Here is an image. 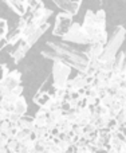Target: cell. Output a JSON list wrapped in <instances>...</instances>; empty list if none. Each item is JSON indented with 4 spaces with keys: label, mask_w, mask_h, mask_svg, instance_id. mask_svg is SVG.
<instances>
[{
    "label": "cell",
    "mask_w": 126,
    "mask_h": 153,
    "mask_svg": "<svg viewBox=\"0 0 126 153\" xmlns=\"http://www.w3.org/2000/svg\"><path fill=\"white\" fill-rule=\"evenodd\" d=\"M1 102H3V97L0 95V105H1Z\"/></svg>",
    "instance_id": "f35d334b"
},
{
    "label": "cell",
    "mask_w": 126,
    "mask_h": 153,
    "mask_svg": "<svg viewBox=\"0 0 126 153\" xmlns=\"http://www.w3.org/2000/svg\"><path fill=\"white\" fill-rule=\"evenodd\" d=\"M42 56L51 59L53 62H62L71 69L78 70L79 73H86L89 66V59L84 53L68 46L63 42H47L46 48L40 50Z\"/></svg>",
    "instance_id": "6da1fadb"
},
{
    "label": "cell",
    "mask_w": 126,
    "mask_h": 153,
    "mask_svg": "<svg viewBox=\"0 0 126 153\" xmlns=\"http://www.w3.org/2000/svg\"><path fill=\"white\" fill-rule=\"evenodd\" d=\"M51 15H53V10H50V8H46V10H44V15H43L42 20H40V24L47 23V20L51 18Z\"/></svg>",
    "instance_id": "83f0119b"
},
{
    "label": "cell",
    "mask_w": 126,
    "mask_h": 153,
    "mask_svg": "<svg viewBox=\"0 0 126 153\" xmlns=\"http://www.w3.org/2000/svg\"><path fill=\"white\" fill-rule=\"evenodd\" d=\"M124 61H125V51H119L117 54L116 59H114V66H113V73L111 74L121 75L122 67H124Z\"/></svg>",
    "instance_id": "ac0fdd59"
},
{
    "label": "cell",
    "mask_w": 126,
    "mask_h": 153,
    "mask_svg": "<svg viewBox=\"0 0 126 153\" xmlns=\"http://www.w3.org/2000/svg\"><path fill=\"white\" fill-rule=\"evenodd\" d=\"M30 133L31 132H27V130H19L18 134H16V137H15V140L19 141V143H21V141H24L26 138H28Z\"/></svg>",
    "instance_id": "cb8c5ba5"
},
{
    "label": "cell",
    "mask_w": 126,
    "mask_h": 153,
    "mask_svg": "<svg viewBox=\"0 0 126 153\" xmlns=\"http://www.w3.org/2000/svg\"><path fill=\"white\" fill-rule=\"evenodd\" d=\"M73 132H74V136H76V137H82V136L84 134L83 128H81V126H74Z\"/></svg>",
    "instance_id": "1f68e13d"
},
{
    "label": "cell",
    "mask_w": 126,
    "mask_h": 153,
    "mask_svg": "<svg viewBox=\"0 0 126 153\" xmlns=\"http://www.w3.org/2000/svg\"><path fill=\"white\" fill-rule=\"evenodd\" d=\"M8 74H10V70H8L7 65H5V63H0V82H1Z\"/></svg>",
    "instance_id": "4316f807"
},
{
    "label": "cell",
    "mask_w": 126,
    "mask_h": 153,
    "mask_svg": "<svg viewBox=\"0 0 126 153\" xmlns=\"http://www.w3.org/2000/svg\"><path fill=\"white\" fill-rule=\"evenodd\" d=\"M62 42H70V43H76V45H87L90 46V39L84 31L82 30V24L74 22L73 26L70 27V30L67 31V34L61 38Z\"/></svg>",
    "instance_id": "277c9868"
},
{
    "label": "cell",
    "mask_w": 126,
    "mask_h": 153,
    "mask_svg": "<svg viewBox=\"0 0 126 153\" xmlns=\"http://www.w3.org/2000/svg\"><path fill=\"white\" fill-rule=\"evenodd\" d=\"M95 26L99 31H106V12L103 10H98L95 12Z\"/></svg>",
    "instance_id": "d6986e66"
},
{
    "label": "cell",
    "mask_w": 126,
    "mask_h": 153,
    "mask_svg": "<svg viewBox=\"0 0 126 153\" xmlns=\"http://www.w3.org/2000/svg\"><path fill=\"white\" fill-rule=\"evenodd\" d=\"M30 48L31 47H30L24 40H21V42H19L16 46H13V48H12V51L10 53V55H11V58L13 59L15 63H19L20 61H23L24 59V56H26V54L28 53Z\"/></svg>",
    "instance_id": "ba28073f"
},
{
    "label": "cell",
    "mask_w": 126,
    "mask_h": 153,
    "mask_svg": "<svg viewBox=\"0 0 126 153\" xmlns=\"http://www.w3.org/2000/svg\"><path fill=\"white\" fill-rule=\"evenodd\" d=\"M7 45H8V43H7V40H5V39H1V40H0V51H1Z\"/></svg>",
    "instance_id": "8d00e7d4"
},
{
    "label": "cell",
    "mask_w": 126,
    "mask_h": 153,
    "mask_svg": "<svg viewBox=\"0 0 126 153\" xmlns=\"http://www.w3.org/2000/svg\"><path fill=\"white\" fill-rule=\"evenodd\" d=\"M53 87L55 90H64L71 75V67L62 62H53Z\"/></svg>",
    "instance_id": "3957f363"
},
{
    "label": "cell",
    "mask_w": 126,
    "mask_h": 153,
    "mask_svg": "<svg viewBox=\"0 0 126 153\" xmlns=\"http://www.w3.org/2000/svg\"><path fill=\"white\" fill-rule=\"evenodd\" d=\"M10 111L5 110L4 108H3L1 105H0V122L1 121H5V120H8V117H10Z\"/></svg>",
    "instance_id": "f546056e"
},
{
    "label": "cell",
    "mask_w": 126,
    "mask_h": 153,
    "mask_svg": "<svg viewBox=\"0 0 126 153\" xmlns=\"http://www.w3.org/2000/svg\"><path fill=\"white\" fill-rule=\"evenodd\" d=\"M50 28V24L48 23H44V24H40L39 27H38V30L34 32V34L31 35V36L28 38V39L26 40V43L30 46V47H32V46L35 45V43L38 42V40L40 39V38L44 35V32H47V30Z\"/></svg>",
    "instance_id": "5bb4252c"
},
{
    "label": "cell",
    "mask_w": 126,
    "mask_h": 153,
    "mask_svg": "<svg viewBox=\"0 0 126 153\" xmlns=\"http://www.w3.org/2000/svg\"><path fill=\"white\" fill-rule=\"evenodd\" d=\"M106 153H118V152H116V151H113V149H110V148H109L107 151H106Z\"/></svg>",
    "instance_id": "74e56055"
},
{
    "label": "cell",
    "mask_w": 126,
    "mask_h": 153,
    "mask_svg": "<svg viewBox=\"0 0 126 153\" xmlns=\"http://www.w3.org/2000/svg\"><path fill=\"white\" fill-rule=\"evenodd\" d=\"M19 85H21V73L19 70H12L0 82V95L1 97L8 95Z\"/></svg>",
    "instance_id": "5b68a950"
},
{
    "label": "cell",
    "mask_w": 126,
    "mask_h": 153,
    "mask_svg": "<svg viewBox=\"0 0 126 153\" xmlns=\"http://www.w3.org/2000/svg\"><path fill=\"white\" fill-rule=\"evenodd\" d=\"M47 118H48V110H46V109H39L34 116L35 128L46 126V121H47Z\"/></svg>",
    "instance_id": "2e32d148"
},
{
    "label": "cell",
    "mask_w": 126,
    "mask_h": 153,
    "mask_svg": "<svg viewBox=\"0 0 126 153\" xmlns=\"http://www.w3.org/2000/svg\"><path fill=\"white\" fill-rule=\"evenodd\" d=\"M11 93H12L15 97H21V94H23V86H21V85H19V86H16Z\"/></svg>",
    "instance_id": "d6a6232c"
},
{
    "label": "cell",
    "mask_w": 126,
    "mask_h": 153,
    "mask_svg": "<svg viewBox=\"0 0 126 153\" xmlns=\"http://www.w3.org/2000/svg\"><path fill=\"white\" fill-rule=\"evenodd\" d=\"M103 48L105 46L99 45V43H94V45L87 46V50L84 51V55L89 61H99L101 55L103 53Z\"/></svg>",
    "instance_id": "8fae6325"
},
{
    "label": "cell",
    "mask_w": 126,
    "mask_h": 153,
    "mask_svg": "<svg viewBox=\"0 0 126 153\" xmlns=\"http://www.w3.org/2000/svg\"><path fill=\"white\" fill-rule=\"evenodd\" d=\"M27 24H28V22H27V18H26V16H20V18L18 19V24H16V28H19V30H21V31H23V30L27 27Z\"/></svg>",
    "instance_id": "484cf974"
},
{
    "label": "cell",
    "mask_w": 126,
    "mask_h": 153,
    "mask_svg": "<svg viewBox=\"0 0 126 153\" xmlns=\"http://www.w3.org/2000/svg\"><path fill=\"white\" fill-rule=\"evenodd\" d=\"M116 102V98H114V95H111V94H106L103 98H101L99 101H98V105H101V106H103V108H106V109H109L113 103Z\"/></svg>",
    "instance_id": "44dd1931"
},
{
    "label": "cell",
    "mask_w": 126,
    "mask_h": 153,
    "mask_svg": "<svg viewBox=\"0 0 126 153\" xmlns=\"http://www.w3.org/2000/svg\"><path fill=\"white\" fill-rule=\"evenodd\" d=\"M12 126L18 128L19 130H27V132H34L35 129V124H34V117L31 116H23L19 118V121L16 122V125H12Z\"/></svg>",
    "instance_id": "4fadbf2b"
},
{
    "label": "cell",
    "mask_w": 126,
    "mask_h": 153,
    "mask_svg": "<svg viewBox=\"0 0 126 153\" xmlns=\"http://www.w3.org/2000/svg\"><path fill=\"white\" fill-rule=\"evenodd\" d=\"M34 102L39 106V109H46L48 110V106L53 102V98L46 90H38V93L34 95Z\"/></svg>",
    "instance_id": "30bf717a"
},
{
    "label": "cell",
    "mask_w": 126,
    "mask_h": 153,
    "mask_svg": "<svg viewBox=\"0 0 126 153\" xmlns=\"http://www.w3.org/2000/svg\"><path fill=\"white\" fill-rule=\"evenodd\" d=\"M11 129H12V124H11L8 120L0 122V134L5 136V137L8 138V134H10V130Z\"/></svg>",
    "instance_id": "7402d4cb"
},
{
    "label": "cell",
    "mask_w": 126,
    "mask_h": 153,
    "mask_svg": "<svg viewBox=\"0 0 126 153\" xmlns=\"http://www.w3.org/2000/svg\"><path fill=\"white\" fill-rule=\"evenodd\" d=\"M56 126H58V129H59V132H61V133H66V134H68V133L73 130L74 125L71 124L68 120H66V117L63 116L62 118L56 122Z\"/></svg>",
    "instance_id": "ffe728a7"
},
{
    "label": "cell",
    "mask_w": 126,
    "mask_h": 153,
    "mask_svg": "<svg viewBox=\"0 0 126 153\" xmlns=\"http://www.w3.org/2000/svg\"><path fill=\"white\" fill-rule=\"evenodd\" d=\"M19 141H16L15 138H11V140H8V144H7V149L8 151H18L19 148Z\"/></svg>",
    "instance_id": "d4e9b609"
},
{
    "label": "cell",
    "mask_w": 126,
    "mask_h": 153,
    "mask_svg": "<svg viewBox=\"0 0 126 153\" xmlns=\"http://www.w3.org/2000/svg\"><path fill=\"white\" fill-rule=\"evenodd\" d=\"M5 4L15 13H18L19 18L27 13V0H7Z\"/></svg>",
    "instance_id": "7c38bea8"
},
{
    "label": "cell",
    "mask_w": 126,
    "mask_h": 153,
    "mask_svg": "<svg viewBox=\"0 0 126 153\" xmlns=\"http://www.w3.org/2000/svg\"><path fill=\"white\" fill-rule=\"evenodd\" d=\"M7 34H8V30H7V28H0V40H1V39H5Z\"/></svg>",
    "instance_id": "e575fe53"
},
{
    "label": "cell",
    "mask_w": 126,
    "mask_h": 153,
    "mask_svg": "<svg viewBox=\"0 0 126 153\" xmlns=\"http://www.w3.org/2000/svg\"><path fill=\"white\" fill-rule=\"evenodd\" d=\"M124 153H126V148H125V151H124Z\"/></svg>",
    "instance_id": "ab89813d"
},
{
    "label": "cell",
    "mask_w": 126,
    "mask_h": 153,
    "mask_svg": "<svg viewBox=\"0 0 126 153\" xmlns=\"http://www.w3.org/2000/svg\"><path fill=\"white\" fill-rule=\"evenodd\" d=\"M121 76L124 81H126V50H125V61H124V67H122V71H121Z\"/></svg>",
    "instance_id": "836d02e7"
},
{
    "label": "cell",
    "mask_w": 126,
    "mask_h": 153,
    "mask_svg": "<svg viewBox=\"0 0 126 153\" xmlns=\"http://www.w3.org/2000/svg\"><path fill=\"white\" fill-rule=\"evenodd\" d=\"M83 130H84V134H87V136H90V134H93V133H95L97 132V128L94 126L93 124H89V125H86V126L83 128Z\"/></svg>",
    "instance_id": "f1b7e54d"
},
{
    "label": "cell",
    "mask_w": 126,
    "mask_h": 153,
    "mask_svg": "<svg viewBox=\"0 0 126 153\" xmlns=\"http://www.w3.org/2000/svg\"><path fill=\"white\" fill-rule=\"evenodd\" d=\"M73 16L67 15L64 12H59L56 15V19H55V26L53 28V35L54 36H64L67 34V31L70 30V27L73 26Z\"/></svg>",
    "instance_id": "8992f818"
},
{
    "label": "cell",
    "mask_w": 126,
    "mask_h": 153,
    "mask_svg": "<svg viewBox=\"0 0 126 153\" xmlns=\"http://www.w3.org/2000/svg\"><path fill=\"white\" fill-rule=\"evenodd\" d=\"M124 86H125V87H126V83H125V85H124Z\"/></svg>",
    "instance_id": "60d3db41"
},
{
    "label": "cell",
    "mask_w": 126,
    "mask_h": 153,
    "mask_svg": "<svg viewBox=\"0 0 126 153\" xmlns=\"http://www.w3.org/2000/svg\"><path fill=\"white\" fill-rule=\"evenodd\" d=\"M27 108H28V106H27V101H26V98L21 95V97H19L18 101L13 103V113L18 114L19 117H23V116H26V113H27Z\"/></svg>",
    "instance_id": "e0dca14e"
},
{
    "label": "cell",
    "mask_w": 126,
    "mask_h": 153,
    "mask_svg": "<svg viewBox=\"0 0 126 153\" xmlns=\"http://www.w3.org/2000/svg\"><path fill=\"white\" fill-rule=\"evenodd\" d=\"M126 39V30L122 26H117L113 31V35L110 36V39L107 40L103 53L101 55L99 61L101 62H109V61H114L117 56V54L119 53L122 43Z\"/></svg>",
    "instance_id": "7a4b0ae2"
},
{
    "label": "cell",
    "mask_w": 126,
    "mask_h": 153,
    "mask_svg": "<svg viewBox=\"0 0 126 153\" xmlns=\"http://www.w3.org/2000/svg\"><path fill=\"white\" fill-rule=\"evenodd\" d=\"M34 133L36 136L38 140H44V138H48V130L46 129V126L43 128H35Z\"/></svg>",
    "instance_id": "603a6c76"
},
{
    "label": "cell",
    "mask_w": 126,
    "mask_h": 153,
    "mask_svg": "<svg viewBox=\"0 0 126 153\" xmlns=\"http://www.w3.org/2000/svg\"><path fill=\"white\" fill-rule=\"evenodd\" d=\"M109 148L118 152V153H124L125 148H126V138L119 132L114 133V134H111L110 138H109Z\"/></svg>",
    "instance_id": "9c48e42d"
},
{
    "label": "cell",
    "mask_w": 126,
    "mask_h": 153,
    "mask_svg": "<svg viewBox=\"0 0 126 153\" xmlns=\"http://www.w3.org/2000/svg\"><path fill=\"white\" fill-rule=\"evenodd\" d=\"M54 4L62 11V12L67 13L70 16H74L79 12V8L82 5L81 0H54Z\"/></svg>",
    "instance_id": "52a82bcc"
},
{
    "label": "cell",
    "mask_w": 126,
    "mask_h": 153,
    "mask_svg": "<svg viewBox=\"0 0 126 153\" xmlns=\"http://www.w3.org/2000/svg\"><path fill=\"white\" fill-rule=\"evenodd\" d=\"M0 28H7L8 30L7 20H5V19H3V18H0Z\"/></svg>",
    "instance_id": "d590c367"
},
{
    "label": "cell",
    "mask_w": 126,
    "mask_h": 153,
    "mask_svg": "<svg viewBox=\"0 0 126 153\" xmlns=\"http://www.w3.org/2000/svg\"><path fill=\"white\" fill-rule=\"evenodd\" d=\"M55 128H58L56 126V122L54 121V120H51V118H47V121H46V129L50 132V130L55 129Z\"/></svg>",
    "instance_id": "4dcf8cb0"
},
{
    "label": "cell",
    "mask_w": 126,
    "mask_h": 153,
    "mask_svg": "<svg viewBox=\"0 0 126 153\" xmlns=\"http://www.w3.org/2000/svg\"><path fill=\"white\" fill-rule=\"evenodd\" d=\"M5 40H7L8 45L16 46L19 42H21V40H23V31H21V30H19V28L12 30L11 32H8V34H7Z\"/></svg>",
    "instance_id": "9a60e30c"
}]
</instances>
